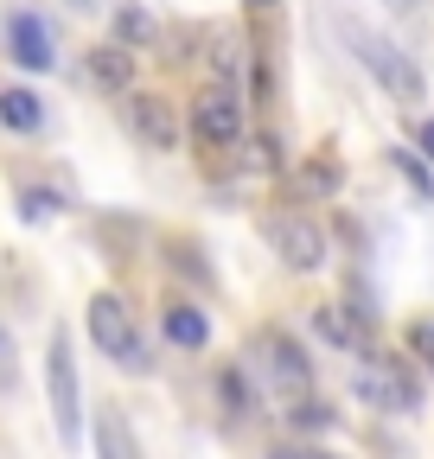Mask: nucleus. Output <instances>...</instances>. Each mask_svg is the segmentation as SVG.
<instances>
[{
    "instance_id": "18",
    "label": "nucleus",
    "mask_w": 434,
    "mask_h": 459,
    "mask_svg": "<svg viewBox=\"0 0 434 459\" xmlns=\"http://www.w3.org/2000/svg\"><path fill=\"white\" fill-rule=\"evenodd\" d=\"M249 153H256V172H275V166H282V147H275V141H268V134H262V141H256Z\"/></svg>"
},
{
    "instance_id": "9",
    "label": "nucleus",
    "mask_w": 434,
    "mask_h": 459,
    "mask_svg": "<svg viewBox=\"0 0 434 459\" xmlns=\"http://www.w3.org/2000/svg\"><path fill=\"white\" fill-rule=\"evenodd\" d=\"M90 83L108 90V96H122V90L135 83V51H128V39H108V45L90 51Z\"/></svg>"
},
{
    "instance_id": "2",
    "label": "nucleus",
    "mask_w": 434,
    "mask_h": 459,
    "mask_svg": "<svg viewBox=\"0 0 434 459\" xmlns=\"http://www.w3.org/2000/svg\"><path fill=\"white\" fill-rule=\"evenodd\" d=\"M90 338H96V351H102V358H116L128 377L147 370V344H141L135 313H128L122 294H96V300H90Z\"/></svg>"
},
{
    "instance_id": "23",
    "label": "nucleus",
    "mask_w": 434,
    "mask_h": 459,
    "mask_svg": "<svg viewBox=\"0 0 434 459\" xmlns=\"http://www.w3.org/2000/svg\"><path fill=\"white\" fill-rule=\"evenodd\" d=\"M249 7H275V0H249Z\"/></svg>"
},
{
    "instance_id": "14",
    "label": "nucleus",
    "mask_w": 434,
    "mask_h": 459,
    "mask_svg": "<svg viewBox=\"0 0 434 459\" xmlns=\"http://www.w3.org/2000/svg\"><path fill=\"white\" fill-rule=\"evenodd\" d=\"M319 332L333 338V344H345V351H352V344L364 338V332H358V319H345L339 307H319Z\"/></svg>"
},
{
    "instance_id": "10",
    "label": "nucleus",
    "mask_w": 434,
    "mask_h": 459,
    "mask_svg": "<svg viewBox=\"0 0 434 459\" xmlns=\"http://www.w3.org/2000/svg\"><path fill=\"white\" fill-rule=\"evenodd\" d=\"M135 128L153 141V147H179V128H173V108L167 102H160V96H135Z\"/></svg>"
},
{
    "instance_id": "16",
    "label": "nucleus",
    "mask_w": 434,
    "mask_h": 459,
    "mask_svg": "<svg viewBox=\"0 0 434 459\" xmlns=\"http://www.w3.org/2000/svg\"><path fill=\"white\" fill-rule=\"evenodd\" d=\"M116 32H122L128 45H141V39H153V20H147L141 7H122V20H116Z\"/></svg>"
},
{
    "instance_id": "19",
    "label": "nucleus",
    "mask_w": 434,
    "mask_h": 459,
    "mask_svg": "<svg viewBox=\"0 0 434 459\" xmlns=\"http://www.w3.org/2000/svg\"><path fill=\"white\" fill-rule=\"evenodd\" d=\"M20 217H26V223L51 217V198H45V192H26V198H20Z\"/></svg>"
},
{
    "instance_id": "13",
    "label": "nucleus",
    "mask_w": 434,
    "mask_h": 459,
    "mask_svg": "<svg viewBox=\"0 0 434 459\" xmlns=\"http://www.w3.org/2000/svg\"><path fill=\"white\" fill-rule=\"evenodd\" d=\"M96 421H102V428H96V446H102V453H116V459H135V440H128V428H122V415H116V409H102Z\"/></svg>"
},
{
    "instance_id": "5",
    "label": "nucleus",
    "mask_w": 434,
    "mask_h": 459,
    "mask_svg": "<svg viewBox=\"0 0 434 459\" xmlns=\"http://www.w3.org/2000/svg\"><path fill=\"white\" fill-rule=\"evenodd\" d=\"M262 230H268V243H275V255H282L288 268L313 274V268L326 262V237H319V223H313V217H300V211H275Z\"/></svg>"
},
{
    "instance_id": "15",
    "label": "nucleus",
    "mask_w": 434,
    "mask_h": 459,
    "mask_svg": "<svg viewBox=\"0 0 434 459\" xmlns=\"http://www.w3.org/2000/svg\"><path fill=\"white\" fill-rule=\"evenodd\" d=\"M396 166H403V179H409V186H415V192L434 204V172L421 166V153H409V147H403V153H396Z\"/></svg>"
},
{
    "instance_id": "3",
    "label": "nucleus",
    "mask_w": 434,
    "mask_h": 459,
    "mask_svg": "<svg viewBox=\"0 0 434 459\" xmlns=\"http://www.w3.org/2000/svg\"><path fill=\"white\" fill-rule=\"evenodd\" d=\"M345 39H352V51H358V65H364L377 83H384L396 102H421V90H428V83H421V71L409 65V57H403L384 32H370V26H345Z\"/></svg>"
},
{
    "instance_id": "1",
    "label": "nucleus",
    "mask_w": 434,
    "mask_h": 459,
    "mask_svg": "<svg viewBox=\"0 0 434 459\" xmlns=\"http://www.w3.org/2000/svg\"><path fill=\"white\" fill-rule=\"evenodd\" d=\"M352 389H358V402H370V409H384V415H415V409H421V377H415V364H409V358H390V351H358Z\"/></svg>"
},
{
    "instance_id": "12",
    "label": "nucleus",
    "mask_w": 434,
    "mask_h": 459,
    "mask_svg": "<svg viewBox=\"0 0 434 459\" xmlns=\"http://www.w3.org/2000/svg\"><path fill=\"white\" fill-rule=\"evenodd\" d=\"M0 122L20 128V134H32V128L45 122V102H39L32 90H0Z\"/></svg>"
},
{
    "instance_id": "22",
    "label": "nucleus",
    "mask_w": 434,
    "mask_h": 459,
    "mask_svg": "<svg viewBox=\"0 0 434 459\" xmlns=\"http://www.w3.org/2000/svg\"><path fill=\"white\" fill-rule=\"evenodd\" d=\"M7 351H13V338H7V332H0V364H7Z\"/></svg>"
},
{
    "instance_id": "7",
    "label": "nucleus",
    "mask_w": 434,
    "mask_h": 459,
    "mask_svg": "<svg viewBox=\"0 0 434 459\" xmlns=\"http://www.w3.org/2000/svg\"><path fill=\"white\" fill-rule=\"evenodd\" d=\"M249 358H256V370L275 383L288 402H294V395L307 389V377H313V370H307V358H300V344H294V338H282V332H262Z\"/></svg>"
},
{
    "instance_id": "4",
    "label": "nucleus",
    "mask_w": 434,
    "mask_h": 459,
    "mask_svg": "<svg viewBox=\"0 0 434 459\" xmlns=\"http://www.w3.org/2000/svg\"><path fill=\"white\" fill-rule=\"evenodd\" d=\"M192 134L211 141V147L243 141V96H237L224 77H217L211 90H198V102H192Z\"/></svg>"
},
{
    "instance_id": "20",
    "label": "nucleus",
    "mask_w": 434,
    "mask_h": 459,
    "mask_svg": "<svg viewBox=\"0 0 434 459\" xmlns=\"http://www.w3.org/2000/svg\"><path fill=\"white\" fill-rule=\"evenodd\" d=\"M415 141H421V153L434 160V115H428V122H421V134H415Z\"/></svg>"
},
{
    "instance_id": "17",
    "label": "nucleus",
    "mask_w": 434,
    "mask_h": 459,
    "mask_svg": "<svg viewBox=\"0 0 434 459\" xmlns=\"http://www.w3.org/2000/svg\"><path fill=\"white\" fill-rule=\"evenodd\" d=\"M409 351H415V358H421V364L434 370V319H421V325L409 332Z\"/></svg>"
},
{
    "instance_id": "21",
    "label": "nucleus",
    "mask_w": 434,
    "mask_h": 459,
    "mask_svg": "<svg viewBox=\"0 0 434 459\" xmlns=\"http://www.w3.org/2000/svg\"><path fill=\"white\" fill-rule=\"evenodd\" d=\"M390 7H396V13H415V7H421V0H390Z\"/></svg>"
},
{
    "instance_id": "8",
    "label": "nucleus",
    "mask_w": 434,
    "mask_h": 459,
    "mask_svg": "<svg viewBox=\"0 0 434 459\" xmlns=\"http://www.w3.org/2000/svg\"><path fill=\"white\" fill-rule=\"evenodd\" d=\"M7 45H13V65H20V71H51V65H58V51H51V32H45L39 13H20V20L7 26Z\"/></svg>"
},
{
    "instance_id": "6",
    "label": "nucleus",
    "mask_w": 434,
    "mask_h": 459,
    "mask_svg": "<svg viewBox=\"0 0 434 459\" xmlns=\"http://www.w3.org/2000/svg\"><path fill=\"white\" fill-rule=\"evenodd\" d=\"M45 377H51V415H58V434H65V440H77V434H83V421H77L83 395H77V358H71V338H65V332L51 338Z\"/></svg>"
},
{
    "instance_id": "11",
    "label": "nucleus",
    "mask_w": 434,
    "mask_h": 459,
    "mask_svg": "<svg viewBox=\"0 0 434 459\" xmlns=\"http://www.w3.org/2000/svg\"><path fill=\"white\" fill-rule=\"evenodd\" d=\"M167 338L179 344V351H204V344H211V319L198 307H167Z\"/></svg>"
}]
</instances>
